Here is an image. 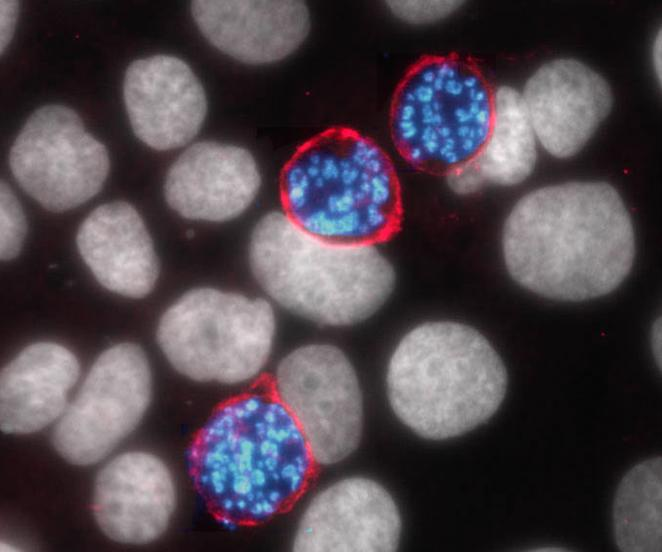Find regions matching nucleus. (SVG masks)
Listing matches in <instances>:
<instances>
[{
    "label": "nucleus",
    "mask_w": 662,
    "mask_h": 552,
    "mask_svg": "<svg viewBox=\"0 0 662 552\" xmlns=\"http://www.w3.org/2000/svg\"><path fill=\"white\" fill-rule=\"evenodd\" d=\"M506 268L545 298L584 301L614 291L635 257L631 217L604 182H568L523 196L502 234Z\"/></svg>",
    "instance_id": "obj_1"
},
{
    "label": "nucleus",
    "mask_w": 662,
    "mask_h": 552,
    "mask_svg": "<svg viewBox=\"0 0 662 552\" xmlns=\"http://www.w3.org/2000/svg\"><path fill=\"white\" fill-rule=\"evenodd\" d=\"M194 484L227 526L256 524L304 491L313 457L298 424L276 397L252 393L220 406L188 454Z\"/></svg>",
    "instance_id": "obj_2"
},
{
    "label": "nucleus",
    "mask_w": 662,
    "mask_h": 552,
    "mask_svg": "<svg viewBox=\"0 0 662 552\" xmlns=\"http://www.w3.org/2000/svg\"><path fill=\"white\" fill-rule=\"evenodd\" d=\"M286 215L328 242L372 245L399 230V180L386 152L349 127L326 129L300 145L281 175Z\"/></svg>",
    "instance_id": "obj_3"
},
{
    "label": "nucleus",
    "mask_w": 662,
    "mask_h": 552,
    "mask_svg": "<svg viewBox=\"0 0 662 552\" xmlns=\"http://www.w3.org/2000/svg\"><path fill=\"white\" fill-rule=\"evenodd\" d=\"M507 390V372L474 328L440 321L419 325L395 348L387 391L396 416L417 435L445 440L491 418Z\"/></svg>",
    "instance_id": "obj_4"
},
{
    "label": "nucleus",
    "mask_w": 662,
    "mask_h": 552,
    "mask_svg": "<svg viewBox=\"0 0 662 552\" xmlns=\"http://www.w3.org/2000/svg\"><path fill=\"white\" fill-rule=\"evenodd\" d=\"M249 256L270 298L323 325L348 326L369 318L394 287L393 267L376 247L325 241L280 212L257 223Z\"/></svg>",
    "instance_id": "obj_5"
},
{
    "label": "nucleus",
    "mask_w": 662,
    "mask_h": 552,
    "mask_svg": "<svg viewBox=\"0 0 662 552\" xmlns=\"http://www.w3.org/2000/svg\"><path fill=\"white\" fill-rule=\"evenodd\" d=\"M493 96L480 72L453 56H428L396 88L390 130L413 167L446 172L472 160L492 124Z\"/></svg>",
    "instance_id": "obj_6"
},
{
    "label": "nucleus",
    "mask_w": 662,
    "mask_h": 552,
    "mask_svg": "<svg viewBox=\"0 0 662 552\" xmlns=\"http://www.w3.org/2000/svg\"><path fill=\"white\" fill-rule=\"evenodd\" d=\"M275 326L273 308L264 299L204 287L186 292L164 312L156 337L184 376L239 384L264 368Z\"/></svg>",
    "instance_id": "obj_7"
},
{
    "label": "nucleus",
    "mask_w": 662,
    "mask_h": 552,
    "mask_svg": "<svg viewBox=\"0 0 662 552\" xmlns=\"http://www.w3.org/2000/svg\"><path fill=\"white\" fill-rule=\"evenodd\" d=\"M9 168L22 190L49 211L81 206L102 189L110 161L103 143L63 105L34 111L14 140Z\"/></svg>",
    "instance_id": "obj_8"
},
{
    "label": "nucleus",
    "mask_w": 662,
    "mask_h": 552,
    "mask_svg": "<svg viewBox=\"0 0 662 552\" xmlns=\"http://www.w3.org/2000/svg\"><path fill=\"white\" fill-rule=\"evenodd\" d=\"M151 391L150 365L139 346L120 343L106 349L59 418L53 446L72 464L99 462L137 427Z\"/></svg>",
    "instance_id": "obj_9"
},
{
    "label": "nucleus",
    "mask_w": 662,
    "mask_h": 552,
    "mask_svg": "<svg viewBox=\"0 0 662 552\" xmlns=\"http://www.w3.org/2000/svg\"><path fill=\"white\" fill-rule=\"evenodd\" d=\"M277 398L302 431L315 462L338 463L358 446L363 401L346 355L328 344H310L285 356L274 377Z\"/></svg>",
    "instance_id": "obj_10"
},
{
    "label": "nucleus",
    "mask_w": 662,
    "mask_h": 552,
    "mask_svg": "<svg viewBox=\"0 0 662 552\" xmlns=\"http://www.w3.org/2000/svg\"><path fill=\"white\" fill-rule=\"evenodd\" d=\"M401 519L389 492L363 477L340 480L315 495L296 531L299 552H390L400 540Z\"/></svg>",
    "instance_id": "obj_11"
},
{
    "label": "nucleus",
    "mask_w": 662,
    "mask_h": 552,
    "mask_svg": "<svg viewBox=\"0 0 662 552\" xmlns=\"http://www.w3.org/2000/svg\"><path fill=\"white\" fill-rule=\"evenodd\" d=\"M123 99L135 136L158 151L189 143L207 113L201 82L186 62L171 55L133 61L124 75Z\"/></svg>",
    "instance_id": "obj_12"
},
{
    "label": "nucleus",
    "mask_w": 662,
    "mask_h": 552,
    "mask_svg": "<svg viewBox=\"0 0 662 552\" xmlns=\"http://www.w3.org/2000/svg\"><path fill=\"white\" fill-rule=\"evenodd\" d=\"M521 96L536 138L557 158L577 154L612 107L605 79L574 59L541 66Z\"/></svg>",
    "instance_id": "obj_13"
},
{
    "label": "nucleus",
    "mask_w": 662,
    "mask_h": 552,
    "mask_svg": "<svg viewBox=\"0 0 662 552\" xmlns=\"http://www.w3.org/2000/svg\"><path fill=\"white\" fill-rule=\"evenodd\" d=\"M176 505L174 481L165 463L153 454L118 455L98 473L93 513L112 540L146 544L167 529Z\"/></svg>",
    "instance_id": "obj_14"
},
{
    "label": "nucleus",
    "mask_w": 662,
    "mask_h": 552,
    "mask_svg": "<svg viewBox=\"0 0 662 552\" xmlns=\"http://www.w3.org/2000/svg\"><path fill=\"white\" fill-rule=\"evenodd\" d=\"M260 184L257 163L248 150L201 141L189 146L170 166L164 196L186 219L225 222L247 210Z\"/></svg>",
    "instance_id": "obj_15"
},
{
    "label": "nucleus",
    "mask_w": 662,
    "mask_h": 552,
    "mask_svg": "<svg viewBox=\"0 0 662 552\" xmlns=\"http://www.w3.org/2000/svg\"><path fill=\"white\" fill-rule=\"evenodd\" d=\"M191 14L218 50L246 64H268L294 52L305 40L309 12L301 1L197 0Z\"/></svg>",
    "instance_id": "obj_16"
},
{
    "label": "nucleus",
    "mask_w": 662,
    "mask_h": 552,
    "mask_svg": "<svg viewBox=\"0 0 662 552\" xmlns=\"http://www.w3.org/2000/svg\"><path fill=\"white\" fill-rule=\"evenodd\" d=\"M80 257L106 290L143 298L154 288L159 264L153 241L129 203H104L83 220L76 234Z\"/></svg>",
    "instance_id": "obj_17"
},
{
    "label": "nucleus",
    "mask_w": 662,
    "mask_h": 552,
    "mask_svg": "<svg viewBox=\"0 0 662 552\" xmlns=\"http://www.w3.org/2000/svg\"><path fill=\"white\" fill-rule=\"evenodd\" d=\"M80 375L77 357L55 342L25 347L0 377V427L8 434H30L60 418Z\"/></svg>",
    "instance_id": "obj_18"
},
{
    "label": "nucleus",
    "mask_w": 662,
    "mask_h": 552,
    "mask_svg": "<svg viewBox=\"0 0 662 552\" xmlns=\"http://www.w3.org/2000/svg\"><path fill=\"white\" fill-rule=\"evenodd\" d=\"M536 159V136L522 96L502 86L493 96V118L485 144L472 160L447 174L448 184L461 195L489 184L517 185L532 173Z\"/></svg>",
    "instance_id": "obj_19"
},
{
    "label": "nucleus",
    "mask_w": 662,
    "mask_h": 552,
    "mask_svg": "<svg viewBox=\"0 0 662 552\" xmlns=\"http://www.w3.org/2000/svg\"><path fill=\"white\" fill-rule=\"evenodd\" d=\"M662 461L657 456L632 467L622 478L613 502L617 547L626 552L662 549Z\"/></svg>",
    "instance_id": "obj_20"
},
{
    "label": "nucleus",
    "mask_w": 662,
    "mask_h": 552,
    "mask_svg": "<svg viewBox=\"0 0 662 552\" xmlns=\"http://www.w3.org/2000/svg\"><path fill=\"white\" fill-rule=\"evenodd\" d=\"M27 232V222L21 204L5 183H1V258L10 260L18 255Z\"/></svg>",
    "instance_id": "obj_21"
},
{
    "label": "nucleus",
    "mask_w": 662,
    "mask_h": 552,
    "mask_svg": "<svg viewBox=\"0 0 662 552\" xmlns=\"http://www.w3.org/2000/svg\"><path fill=\"white\" fill-rule=\"evenodd\" d=\"M459 1H389L388 6L398 18L413 24L440 20L455 11Z\"/></svg>",
    "instance_id": "obj_22"
},
{
    "label": "nucleus",
    "mask_w": 662,
    "mask_h": 552,
    "mask_svg": "<svg viewBox=\"0 0 662 552\" xmlns=\"http://www.w3.org/2000/svg\"><path fill=\"white\" fill-rule=\"evenodd\" d=\"M1 7V52L9 45L17 23L19 5L17 1L2 0Z\"/></svg>",
    "instance_id": "obj_23"
},
{
    "label": "nucleus",
    "mask_w": 662,
    "mask_h": 552,
    "mask_svg": "<svg viewBox=\"0 0 662 552\" xmlns=\"http://www.w3.org/2000/svg\"><path fill=\"white\" fill-rule=\"evenodd\" d=\"M652 62L659 82L661 81V33L659 32L652 47Z\"/></svg>",
    "instance_id": "obj_24"
}]
</instances>
